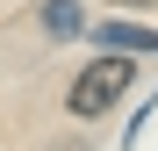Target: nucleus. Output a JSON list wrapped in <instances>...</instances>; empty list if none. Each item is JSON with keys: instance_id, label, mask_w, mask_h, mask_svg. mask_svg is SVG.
<instances>
[{"instance_id": "nucleus-1", "label": "nucleus", "mask_w": 158, "mask_h": 151, "mask_svg": "<svg viewBox=\"0 0 158 151\" xmlns=\"http://www.w3.org/2000/svg\"><path fill=\"white\" fill-rule=\"evenodd\" d=\"M129 86H137V58H129V50H108V58H94V65L72 79L65 108H72V115H108Z\"/></svg>"}, {"instance_id": "nucleus-2", "label": "nucleus", "mask_w": 158, "mask_h": 151, "mask_svg": "<svg viewBox=\"0 0 158 151\" xmlns=\"http://www.w3.org/2000/svg\"><path fill=\"white\" fill-rule=\"evenodd\" d=\"M79 29H86V7H79V0H43V36H79Z\"/></svg>"}, {"instance_id": "nucleus-3", "label": "nucleus", "mask_w": 158, "mask_h": 151, "mask_svg": "<svg viewBox=\"0 0 158 151\" xmlns=\"http://www.w3.org/2000/svg\"><path fill=\"white\" fill-rule=\"evenodd\" d=\"M94 43H108V50H129V58H137V50H158V29H137V22H115V29H101Z\"/></svg>"}, {"instance_id": "nucleus-4", "label": "nucleus", "mask_w": 158, "mask_h": 151, "mask_svg": "<svg viewBox=\"0 0 158 151\" xmlns=\"http://www.w3.org/2000/svg\"><path fill=\"white\" fill-rule=\"evenodd\" d=\"M115 7H158V0H115Z\"/></svg>"}]
</instances>
